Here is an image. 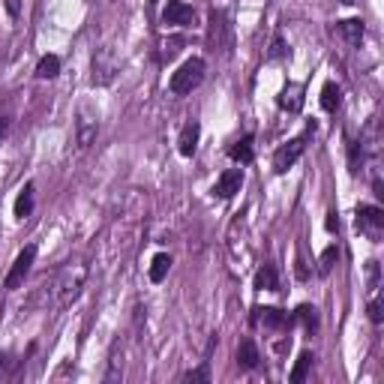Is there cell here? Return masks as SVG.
<instances>
[{
	"label": "cell",
	"mask_w": 384,
	"mask_h": 384,
	"mask_svg": "<svg viewBox=\"0 0 384 384\" xmlns=\"http://www.w3.org/2000/svg\"><path fill=\"white\" fill-rule=\"evenodd\" d=\"M276 103H279L282 111H291V115H297V111L303 108V87H300V84H288V87L279 94Z\"/></svg>",
	"instance_id": "obj_13"
},
{
	"label": "cell",
	"mask_w": 384,
	"mask_h": 384,
	"mask_svg": "<svg viewBox=\"0 0 384 384\" xmlns=\"http://www.w3.org/2000/svg\"><path fill=\"white\" fill-rule=\"evenodd\" d=\"M184 381H210V372H207V366L192 369V372H186V376H184Z\"/></svg>",
	"instance_id": "obj_28"
},
{
	"label": "cell",
	"mask_w": 384,
	"mask_h": 384,
	"mask_svg": "<svg viewBox=\"0 0 384 384\" xmlns=\"http://www.w3.org/2000/svg\"><path fill=\"white\" fill-rule=\"evenodd\" d=\"M327 229H331V231L340 229V222H336V213H327Z\"/></svg>",
	"instance_id": "obj_30"
},
{
	"label": "cell",
	"mask_w": 384,
	"mask_h": 384,
	"mask_svg": "<svg viewBox=\"0 0 384 384\" xmlns=\"http://www.w3.org/2000/svg\"><path fill=\"white\" fill-rule=\"evenodd\" d=\"M115 72H117V63H115V54L108 49L94 54V84H111Z\"/></svg>",
	"instance_id": "obj_8"
},
{
	"label": "cell",
	"mask_w": 384,
	"mask_h": 384,
	"mask_svg": "<svg viewBox=\"0 0 384 384\" xmlns=\"http://www.w3.org/2000/svg\"><path fill=\"white\" fill-rule=\"evenodd\" d=\"M33 184H25V189L18 192V198H15V217L18 219H27L30 213H33V205H37V198H33Z\"/></svg>",
	"instance_id": "obj_15"
},
{
	"label": "cell",
	"mask_w": 384,
	"mask_h": 384,
	"mask_svg": "<svg viewBox=\"0 0 384 384\" xmlns=\"http://www.w3.org/2000/svg\"><path fill=\"white\" fill-rule=\"evenodd\" d=\"M312 364H315V354L312 352H300V357H297V364H295V369H291V381L295 384H300L303 378H307V372L312 369Z\"/></svg>",
	"instance_id": "obj_21"
},
{
	"label": "cell",
	"mask_w": 384,
	"mask_h": 384,
	"mask_svg": "<svg viewBox=\"0 0 384 384\" xmlns=\"http://www.w3.org/2000/svg\"><path fill=\"white\" fill-rule=\"evenodd\" d=\"M295 321H300L312 333L315 327H319V309L309 307V303H303V307H297V312H295Z\"/></svg>",
	"instance_id": "obj_22"
},
{
	"label": "cell",
	"mask_w": 384,
	"mask_h": 384,
	"mask_svg": "<svg viewBox=\"0 0 384 384\" xmlns=\"http://www.w3.org/2000/svg\"><path fill=\"white\" fill-rule=\"evenodd\" d=\"M6 129H9V120H0V139L6 135Z\"/></svg>",
	"instance_id": "obj_31"
},
{
	"label": "cell",
	"mask_w": 384,
	"mask_h": 384,
	"mask_svg": "<svg viewBox=\"0 0 384 384\" xmlns=\"http://www.w3.org/2000/svg\"><path fill=\"white\" fill-rule=\"evenodd\" d=\"M340 105H343V87L336 82H327L321 87V108L324 111H336Z\"/></svg>",
	"instance_id": "obj_17"
},
{
	"label": "cell",
	"mask_w": 384,
	"mask_h": 384,
	"mask_svg": "<svg viewBox=\"0 0 384 384\" xmlns=\"http://www.w3.org/2000/svg\"><path fill=\"white\" fill-rule=\"evenodd\" d=\"M84 282H87V264H82V262L66 264V267L60 270L58 282H54V288H51V291H54V309L72 307V303L78 300V295H82Z\"/></svg>",
	"instance_id": "obj_1"
},
{
	"label": "cell",
	"mask_w": 384,
	"mask_h": 384,
	"mask_svg": "<svg viewBox=\"0 0 384 384\" xmlns=\"http://www.w3.org/2000/svg\"><path fill=\"white\" fill-rule=\"evenodd\" d=\"M205 60L201 58H189V60H184L177 66V70L172 72V78H168V87H172V94L174 96H186V94H192L201 82H205Z\"/></svg>",
	"instance_id": "obj_2"
},
{
	"label": "cell",
	"mask_w": 384,
	"mask_h": 384,
	"mask_svg": "<svg viewBox=\"0 0 384 384\" xmlns=\"http://www.w3.org/2000/svg\"><path fill=\"white\" fill-rule=\"evenodd\" d=\"M229 156H231L234 162H241V165L252 162V156H255V148H252V135H243L241 141H234V148L229 151Z\"/></svg>",
	"instance_id": "obj_16"
},
{
	"label": "cell",
	"mask_w": 384,
	"mask_h": 384,
	"mask_svg": "<svg viewBox=\"0 0 384 384\" xmlns=\"http://www.w3.org/2000/svg\"><path fill=\"white\" fill-rule=\"evenodd\" d=\"M94 139H96V120L82 117L78 120V144H82V148H90Z\"/></svg>",
	"instance_id": "obj_23"
},
{
	"label": "cell",
	"mask_w": 384,
	"mask_h": 384,
	"mask_svg": "<svg viewBox=\"0 0 384 384\" xmlns=\"http://www.w3.org/2000/svg\"><path fill=\"white\" fill-rule=\"evenodd\" d=\"M6 9H9V15H13V18H18V0H6Z\"/></svg>",
	"instance_id": "obj_29"
},
{
	"label": "cell",
	"mask_w": 384,
	"mask_h": 384,
	"mask_svg": "<svg viewBox=\"0 0 384 384\" xmlns=\"http://www.w3.org/2000/svg\"><path fill=\"white\" fill-rule=\"evenodd\" d=\"M252 312H255L252 321L264 324V327H274V331H279V327L288 324V315L282 312V309H276V307H258V309H252Z\"/></svg>",
	"instance_id": "obj_12"
},
{
	"label": "cell",
	"mask_w": 384,
	"mask_h": 384,
	"mask_svg": "<svg viewBox=\"0 0 384 384\" xmlns=\"http://www.w3.org/2000/svg\"><path fill=\"white\" fill-rule=\"evenodd\" d=\"M33 258H37V246H25L18 255H15V262H13V267H9V274H6V279H4V288H18L21 282H25V276L30 274V267H33Z\"/></svg>",
	"instance_id": "obj_5"
},
{
	"label": "cell",
	"mask_w": 384,
	"mask_h": 384,
	"mask_svg": "<svg viewBox=\"0 0 384 384\" xmlns=\"http://www.w3.org/2000/svg\"><path fill=\"white\" fill-rule=\"evenodd\" d=\"M162 21L165 25H174V27H186L196 21V13H192V6L184 4V0H168L162 9Z\"/></svg>",
	"instance_id": "obj_7"
},
{
	"label": "cell",
	"mask_w": 384,
	"mask_h": 384,
	"mask_svg": "<svg viewBox=\"0 0 384 384\" xmlns=\"http://www.w3.org/2000/svg\"><path fill=\"white\" fill-rule=\"evenodd\" d=\"M180 45H184V39H168V42H165V49H162V58H165V60H172L174 54L180 51Z\"/></svg>",
	"instance_id": "obj_27"
},
{
	"label": "cell",
	"mask_w": 384,
	"mask_h": 384,
	"mask_svg": "<svg viewBox=\"0 0 384 384\" xmlns=\"http://www.w3.org/2000/svg\"><path fill=\"white\" fill-rule=\"evenodd\" d=\"M258 360H262V354H258V348L252 340H243L241 345H237V364H241L243 369H255Z\"/></svg>",
	"instance_id": "obj_14"
},
{
	"label": "cell",
	"mask_w": 384,
	"mask_h": 384,
	"mask_svg": "<svg viewBox=\"0 0 384 384\" xmlns=\"http://www.w3.org/2000/svg\"><path fill=\"white\" fill-rule=\"evenodd\" d=\"M60 75V58L58 54H45V58L39 60V66H37V78H58Z\"/></svg>",
	"instance_id": "obj_20"
},
{
	"label": "cell",
	"mask_w": 384,
	"mask_h": 384,
	"mask_svg": "<svg viewBox=\"0 0 384 384\" xmlns=\"http://www.w3.org/2000/svg\"><path fill=\"white\" fill-rule=\"evenodd\" d=\"M288 54L286 42H282V37H274V42H270V51H267V60H282Z\"/></svg>",
	"instance_id": "obj_25"
},
{
	"label": "cell",
	"mask_w": 384,
	"mask_h": 384,
	"mask_svg": "<svg viewBox=\"0 0 384 384\" xmlns=\"http://www.w3.org/2000/svg\"><path fill=\"white\" fill-rule=\"evenodd\" d=\"M357 231L366 234L372 243H378L384 234V210L376 205H360L357 207Z\"/></svg>",
	"instance_id": "obj_3"
},
{
	"label": "cell",
	"mask_w": 384,
	"mask_h": 384,
	"mask_svg": "<svg viewBox=\"0 0 384 384\" xmlns=\"http://www.w3.org/2000/svg\"><path fill=\"white\" fill-rule=\"evenodd\" d=\"M168 270H172V255H168V252H160V255H153L148 276H151V282H162V279L168 276Z\"/></svg>",
	"instance_id": "obj_19"
},
{
	"label": "cell",
	"mask_w": 384,
	"mask_h": 384,
	"mask_svg": "<svg viewBox=\"0 0 384 384\" xmlns=\"http://www.w3.org/2000/svg\"><path fill=\"white\" fill-rule=\"evenodd\" d=\"M336 262H340V250H336V246H327V250L321 252V258H319V274L327 276V274L333 270Z\"/></svg>",
	"instance_id": "obj_24"
},
{
	"label": "cell",
	"mask_w": 384,
	"mask_h": 384,
	"mask_svg": "<svg viewBox=\"0 0 384 384\" xmlns=\"http://www.w3.org/2000/svg\"><path fill=\"white\" fill-rule=\"evenodd\" d=\"M255 288H258V291H276V288H279V274H276L274 264H264V267L255 274Z\"/></svg>",
	"instance_id": "obj_18"
},
{
	"label": "cell",
	"mask_w": 384,
	"mask_h": 384,
	"mask_svg": "<svg viewBox=\"0 0 384 384\" xmlns=\"http://www.w3.org/2000/svg\"><path fill=\"white\" fill-rule=\"evenodd\" d=\"M303 151H307V135H297V139L286 141V144H282V148L274 153V168H276L279 174H286L288 168L303 156Z\"/></svg>",
	"instance_id": "obj_6"
},
{
	"label": "cell",
	"mask_w": 384,
	"mask_h": 384,
	"mask_svg": "<svg viewBox=\"0 0 384 384\" xmlns=\"http://www.w3.org/2000/svg\"><path fill=\"white\" fill-rule=\"evenodd\" d=\"M241 186H243V172H241V168H229V172L219 174L217 186H213V196H219V198H234L237 192H241Z\"/></svg>",
	"instance_id": "obj_9"
},
{
	"label": "cell",
	"mask_w": 384,
	"mask_h": 384,
	"mask_svg": "<svg viewBox=\"0 0 384 384\" xmlns=\"http://www.w3.org/2000/svg\"><path fill=\"white\" fill-rule=\"evenodd\" d=\"M333 33L340 39H345L348 45H360V42H364L366 27H364V21H360V18H345V21H336Z\"/></svg>",
	"instance_id": "obj_10"
},
{
	"label": "cell",
	"mask_w": 384,
	"mask_h": 384,
	"mask_svg": "<svg viewBox=\"0 0 384 384\" xmlns=\"http://www.w3.org/2000/svg\"><path fill=\"white\" fill-rule=\"evenodd\" d=\"M198 139H201V127H198V120H189L184 129H180V139H177V151H180V156H189L196 153V148H198Z\"/></svg>",
	"instance_id": "obj_11"
},
{
	"label": "cell",
	"mask_w": 384,
	"mask_h": 384,
	"mask_svg": "<svg viewBox=\"0 0 384 384\" xmlns=\"http://www.w3.org/2000/svg\"><path fill=\"white\" fill-rule=\"evenodd\" d=\"M343 4H348V6H352V4H354V0H343Z\"/></svg>",
	"instance_id": "obj_32"
},
{
	"label": "cell",
	"mask_w": 384,
	"mask_h": 384,
	"mask_svg": "<svg viewBox=\"0 0 384 384\" xmlns=\"http://www.w3.org/2000/svg\"><path fill=\"white\" fill-rule=\"evenodd\" d=\"M207 39L213 45V51L229 54V49H231V25H229V15H225L222 9H213V13H210Z\"/></svg>",
	"instance_id": "obj_4"
},
{
	"label": "cell",
	"mask_w": 384,
	"mask_h": 384,
	"mask_svg": "<svg viewBox=\"0 0 384 384\" xmlns=\"http://www.w3.org/2000/svg\"><path fill=\"white\" fill-rule=\"evenodd\" d=\"M369 319H372V324H381L384 321V307H381L378 297H369Z\"/></svg>",
	"instance_id": "obj_26"
}]
</instances>
